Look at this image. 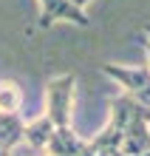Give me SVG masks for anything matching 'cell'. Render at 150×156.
<instances>
[{"label":"cell","mask_w":150,"mask_h":156,"mask_svg":"<svg viewBox=\"0 0 150 156\" xmlns=\"http://www.w3.org/2000/svg\"><path fill=\"white\" fill-rule=\"evenodd\" d=\"M23 125L26 119L20 114H0V151L12 153V148L23 142Z\"/></svg>","instance_id":"cell-4"},{"label":"cell","mask_w":150,"mask_h":156,"mask_svg":"<svg viewBox=\"0 0 150 156\" xmlns=\"http://www.w3.org/2000/svg\"><path fill=\"white\" fill-rule=\"evenodd\" d=\"M71 3L77 6V9H82V12H85V6H88V3H93V0H71Z\"/></svg>","instance_id":"cell-6"},{"label":"cell","mask_w":150,"mask_h":156,"mask_svg":"<svg viewBox=\"0 0 150 156\" xmlns=\"http://www.w3.org/2000/svg\"><path fill=\"white\" fill-rule=\"evenodd\" d=\"M0 156H12V153H9V151H0Z\"/></svg>","instance_id":"cell-7"},{"label":"cell","mask_w":150,"mask_h":156,"mask_svg":"<svg viewBox=\"0 0 150 156\" xmlns=\"http://www.w3.org/2000/svg\"><path fill=\"white\" fill-rule=\"evenodd\" d=\"M147 128H150V122H147Z\"/></svg>","instance_id":"cell-8"},{"label":"cell","mask_w":150,"mask_h":156,"mask_svg":"<svg viewBox=\"0 0 150 156\" xmlns=\"http://www.w3.org/2000/svg\"><path fill=\"white\" fill-rule=\"evenodd\" d=\"M105 77H110L113 82H119L125 88V97H130L136 105L150 108V68L147 66H116L108 62L102 66Z\"/></svg>","instance_id":"cell-1"},{"label":"cell","mask_w":150,"mask_h":156,"mask_svg":"<svg viewBox=\"0 0 150 156\" xmlns=\"http://www.w3.org/2000/svg\"><path fill=\"white\" fill-rule=\"evenodd\" d=\"M23 105V91L12 80H0V114H17Z\"/></svg>","instance_id":"cell-5"},{"label":"cell","mask_w":150,"mask_h":156,"mask_svg":"<svg viewBox=\"0 0 150 156\" xmlns=\"http://www.w3.org/2000/svg\"><path fill=\"white\" fill-rule=\"evenodd\" d=\"M51 136H54V125L48 122L45 114L23 125V142L29 145V148H34L40 156H45V151H48V145H51Z\"/></svg>","instance_id":"cell-3"},{"label":"cell","mask_w":150,"mask_h":156,"mask_svg":"<svg viewBox=\"0 0 150 156\" xmlns=\"http://www.w3.org/2000/svg\"><path fill=\"white\" fill-rule=\"evenodd\" d=\"M40 3V26L51 29L54 23H74V26H88V14L77 9L71 0H37Z\"/></svg>","instance_id":"cell-2"}]
</instances>
